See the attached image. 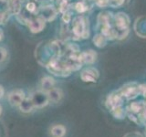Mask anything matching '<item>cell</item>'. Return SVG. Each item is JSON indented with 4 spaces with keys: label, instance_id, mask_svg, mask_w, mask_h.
<instances>
[{
    "label": "cell",
    "instance_id": "cell-1",
    "mask_svg": "<svg viewBox=\"0 0 146 137\" xmlns=\"http://www.w3.org/2000/svg\"><path fill=\"white\" fill-rule=\"evenodd\" d=\"M30 99L34 104L35 109H42L49 103L48 94L41 90L34 91V92L31 94Z\"/></svg>",
    "mask_w": 146,
    "mask_h": 137
},
{
    "label": "cell",
    "instance_id": "cell-2",
    "mask_svg": "<svg viewBox=\"0 0 146 137\" xmlns=\"http://www.w3.org/2000/svg\"><path fill=\"white\" fill-rule=\"evenodd\" d=\"M26 98L25 91L23 90H14L7 96L8 102L11 106L18 107V105L21 103V102Z\"/></svg>",
    "mask_w": 146,
    "mask_h": 137
},
{
    "label": "cell",
    "instance_id": "cell-3",
    "mask_svg": "<svg viewBox=\"0 0 146 137\" xmlns=\"http://www.w3.org/2000/svg\"><path fill=\"white\" fill-rule=\"evenodd\" d=\"M73 32L77 37H82V38H88L89 31L86 29V24L84 20L80 17L76 18L73 26Z\"/></svg>",
    "mask_w": 146,
    "mask_h": 137
},
{
    "label": "cell",
    "instance_id": "cell-4",
    "mask_svg": "<svg viewBox=\"0 0 146 137\" xmlns=\"http://www.w3.org/2000/svg\"><path fill=\"white\" fill-rule=\"evenodd\" d=\"M45 19L41 17L34 18V19H30L27 23L29 27V30L32 33H38V32L42 31L45 27Z\"/></svg>",
    "mask_w": 146,
    "mask_h": 137
},
{
    "label": "cell",
    "instance_id": "cell-5",
    "mask_svg": "<svg viewBox=\"0 0 146 137\" xmlns=\"http://www.w3.org/2000/svg\"><path fill=\"white\" fill-rule=\"evenodd\" d=\"M114 21H115L117 30L126 29H128V27H129V24H130L129 17H128V16L124 13L116 14L115 17H114Z\"/></svg>",
    "mask_w": 146,
    "mask_h": 137
},
{
    "label": "cell",
    "instance_id": "cell-6",
    "mask_svg": "<svg viewBox=\"0 0 146 137\" xmlns=\"http://www.w3.org/2000/svg\"><path fill=\"white\" fill-rule=\"evenodd\" d=\"M80 78L84 82H95L99 78V72L93 68H86L85 70L81 72Z\"/></svg>",
    "mask_w": 146,
    "mask_h": 137
},
{
    "label": "cell",
    "instance_id": "cell-7",
    "mask_svg": "<svg viewBox=\"0 0 146 137\" xmlns=\"http://www.w3.org/2000/svg\"><path fill=\"white\" fill-rule=\"evenodd\" d=\"M121 94H118V93H111L108 96L107 98V106L112 110L116 107H119L121 105V102H122V99H121Z\"/></svg>",
    "mask_w": 146,
    "mask_h": 137
},
{
    "label": "cell",
    "instance_id": "cell-8",
    "mask_svg": "<svg viewBox=\"0 0 146 137\" xmlns=\"http://www.w3.org/2000/svg\"><path fill=\"white\" fill-rule=\"evenodd\" d=\"M45 21H52L57 17V10L51 6H46L41 9V16Z\"/></svg>",
    "mask_w": 146,
    "mask_h": 137
},
{
    "label": "cell",
    "instance_id": "cell-9",
    "mask_svg": "<svg viewBox=\"0 0 146 137\" xmlns=\"http://www.w3.org/2000/svg\"><path fill=\"white\" fill-rule=\"evenodd\" d=\"M47 94L49 100V102H53V103H58L63 98L62 90L59 88H55V87L49 91H48Z\"/></svg>",
    "mask_w": 146,
    "mask_h": 137
},
{
    "label": "cell",
    "instance_id": "cell-10",
    "mask_svg": "<svg viewBox=\"0 0 146 137\" xmlns=\"http://www.w3.org/2000/svg\"><path fill=\"white\" fill-rule=\"evenodd\" d=\"M55 86V80L50 76H46L41 79L40 81V90L47 93Z\"/></svg>",
    "mask_w": 146,
    "mask_h": 137
},
{
    "label": "cell",
    "instance_id": "cell-11",
    "mask_svg": "<svg viewBox=\"0 0 146 137\" xmlns=\"http://www.w3.org/2000/svg\"><path fill=\"white\" fill-rule=\"evenodd\" d=\"M18 109H19V111L23 113H30L33 112V110L35 109V106L33 102H32V100L29 98H25L24 100H22L21 103L18 105Z\"/></svg>",
    "mask_w": 146,
    "mask_h": 137
},
{
    "label": "cell",
    "instance_id": "cell-12",
    "mask_svg": "<svg viewBox=\"0 0 146 137\" xmlns=\"http://www.w3.org/2000/svg\"><path fill=\"white\" fill-rule=\"evenodd\" d=\"M97 58V54L93 50H87L85 52L80 53L79 59L81 62H84L87 64H92Z\"/></svg>",
    "mask_w": 146,
    "mask_h": 137
},
{
    "label": "cell",
    "instance_id": "cell-13",
    "mask_svg": "<svg viewBox=\"0 0 146 137\" xmlns=\"http://www.w3.org/2000/svg\"><path fill=\"white\" fill-rule=\"evenodd\" d=\"M49 134L51 137H64L67 134V129L62 124H54L50 128Z\"/></svg>",
    "mask_w": 146,
    "mask_h": 137
},
{
    "label": "cell",
    "instance_id": "cell-14",
    "mask_svg": "<svg viewBox=\"0 0 146 137\" xmlns=\"http://www.w3.org/2000/svg\"><path fill=\"white\" fill-rule=\"evenodd\" d=\"M139 92L138 88L136 87H132V86H127V87H123L121 89V96L122 97H125L126 99H132L137 96Z\"/></svg>",
    "mask_w": 146,
    "mask_h": 137
},
{
    "label": "cell",
    "instance_id": "cell-15",
    "mask_svg": "<svg viewBox=\"0 0 146 137\" xmlns=\"http://www.w3.org/2000/svg\"><path fill=\"white\" fill-rule=\"evenodd\" d=\"M22 1L21 0H8L7 7L13 15H18L21 11Z\"/></svg>",
    "mask_w": 146,
    "mask_h": 137
},
{
    "label": "cell",
    "instance_id": "cell-16",
    "mask_svg": "<svg viewBox=\"0 0 146 137\" xmlns=\"http://www.w3.org/2000/svg\"><path fill=\"white\" fill-rule=\"evenodd\" d=\"M111 14L110 13H100V16H99V23L102 27L103 26H109L111 25L110 23H111Z\"/></svg>",
    "mask_w": 146,
    "mask_h": 137
},
{
    "label": "cell",
    "instance_id": "cell-17",
    "mask_svg": "<svg viewBox=\"0 0 146 137\" xmlns=\"http://www.w3.org/2000/svg\"><path fill=\"white\" fill-rule=\"evenodd\" d=\"M107 38L103 34H98L93 38V42L98 48H102L106 45Z\"/></svg>",
    "mask_w": 146,
    "mask_h": 137
},
{
    "label": "cell",
    "instance_id": "cell-18",
    "mask_svg": "<svg viewBox=\"0 0 146 137\" xmlns=\"http://www.w3.org/2000/svg\"><path fill=\"white\" fill-rule=\"evenodd\" d=\"M143 106H141V104L139 103V102H132L131 104V111H132L135 113H138L140 112L143 111Z\"/></svg>",
    "mask_w": 146,
    "mask_h": 137
},
{
    "label": "cell",
    "instance_id": "cell-19",
    "mask_svg": "<svg viewBox=\"0 0 146 137\" xmlns=\"http://www.w3.org/2000/svg\"><path fill=\"white\" fill-rule=\"evenodd\" d=\"M75 8L79 13H83L87 10V7L84 5V3H82V2L77 3L76 6H75Z\"/></svg>",
    "mask_w": 146,
    "mask_h": 137
},
{
    "label": "cell",
    "instance_id": "cell-20",
    "mask_svg": "<svg viewBox=\"0 0 146 137\" xmlns=\"http://www.w3.org/2000/svg\"><path fill=\"white\" fill-rule=\"evenodd\" d=\"M124 3V0H109V5L112 7H120Z\"/></svg>",
    "mask_w": 146,
    "mask_h": 137
},
{
    "label": "cell",
    "instance_id": "cell-21",
    "mask_svg": "<svg viewBox=\"0 0 146 137\" xmlns=\"http://www.w3.org/2000/svg\"><path fill=\"white\" fill-rule=\"evenodd\" d=\"M7 51L6 50V49L0 48V63L3 62L7 59Z\"/></svg>",
    "mask_w": 146,
    "mask_h": 137
},
{
    "label": "cell",
    "instance_id": "cell-22",
    "mask_svg": "<svg viewBox=\"0 0 146 137\" xmlns=\"http://www.w3.org/2000/svg\"><path fill=\"white\" fill-rule=\"evenodd\" d=\"M36 4L34 2H29V3H27V11H29V12H35L36 11Z\"/></svg>",
    "mask_w": 146,
    "mask_h": 137
},
{
    "label": "cell",
    "instance_id": "cell-23",
    "mask_svg": "<svg viewBox=\"0 0 146 137\" xmlns=\"http://www.w3.org/2000/svg\"><path fill=\"white\" fill-rule=\"evenodd\" d=\"M96 4L100 7H105L109 5V0H96Z\"/></svg>",
    "mask_w": 146,
    "mask_h": 137
},
{
    "label": "cell",
    "instance_id": "cell-24",
    "mask_svg": "<svg viewBox=\"0 0 146 137\" xmlns=\"http://www.w3.org/2000/svg\"><path fill=\"white\" fill-rule=\"evenodd\" d=\"M7 15L6 12H0V24H4L7 20Z\"/></svg>",
    "mask_w": 146,
    "mask_h": 137
},
{
    "label": "cell",
    "instance_id": "cell-25",
    "mask_svg": "<svg viewBox=\"0 0 146 137\" xmlns=\"http://www.w3.org/2000/svg\"><path fill=\"white\" fill-rule=\"evenodd\" d=\"M70 18H71V17H70V15L68 14V12H64V14H63V16H62V20L65 22V23H68L70 21Z\"/></svg>",
    "mask_w": 146,
    "mask_h": 137
},
{
    "label": "cell",
    "instance_id": "cell-26",
    "mask_svg": "<svg viewBox=\"0 0 146 137\" xmlns=\"http://www.w3.org/2000/svg\"><path fill=\"white\" fill-rule=\"evenodd\" d=\"M138 90H139V92H141L143 96H146V85L145 84L140 85L138 87Z\"/></svg>",
    "mask_w": 146,
    "mask_h": 137
},
{
    "label": "cell",
    "instance_id": "cell-27",
    "mask_svg": "<svg viewBox=\"0 0 146 137\" xmlns=\"http://www.w3.org/2000/svg\"><path fill=\"white\" fill-rule=\"evenodd\" d=\"M5 94V90L3 88V86L0 85V99H2L3 98V96Z\"/></svg>",
    "mask_w": 146,
    "mask_h": 137
},
{
    "label": "cell",
    "instance_id": "cell-28",
    "mask_svg": "<svg viewBox=\"0 0 146 137\" xmlns=\"http://www.w3.org/2000/svg\"><path fill=\"white\" fill-rule=\"evenodd\" d=\"M1 114H2V106L0 105V115H1Z\"/></svg>",
    "mask_w": 146,
    "mask_h": 137
},
{
    "label": "cell",
    "instance_id": "cell-29",
    "mask_svg": "<svg viewBox=\"0 0 146 137\" xmlns=\"http://www.w3.org/2000/svg\"><path fill=\"white\" fill-rule=\"evenodd\" d=\"M1 39H2V33L0 32V40H1Z\"/></svg>",
    "mask_w": 146,
    "mask_h": 137
},
{
    "label": "cell",
    "instance_id": "cell-30",
    "mask_svg": "<svg viewBox=\"0 0 146 137\" xmlns=\"http://www.w3.org/2000/svg\"><path fill=\"white\" fill-rule=\"evenodd\" d=\"M36 1H42V0H36Z\"/></svg>",
    "mask_w": 146,
    "mask_h": 137
},
{
    "label": "cell",
    "instance_id": "cell-31",
    "mask_svg": "<svg viewBox=\"0 0 146 137\" xmlns=\"http://www.w3.org/2000/svg\"><path fill=\"white\" fill-rule=\"evenodd\" d=\"M64 1H66V2H67V1H68V0H64Z\"/></svg>",
    "mask_w": 146,
    "mask_h": 137
},
{
    "label": "cell",
    "instance_id": "cell-32",
    "mask_svg": "<svg viewBox=\"0 0 146 137\" xmlns=\"http://www.w3.org/2000/svg\"><path fill=\"white\" fill-rule=\"evenodd\" d=\"M21 1H23V0H21Z\"/></svg>",
    "mask_w": 146,
    "mask_h": 137
}]
</instances>
